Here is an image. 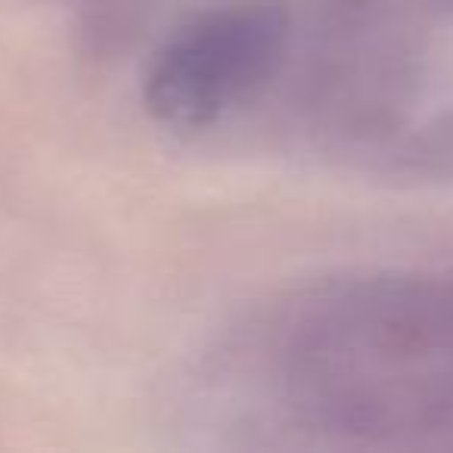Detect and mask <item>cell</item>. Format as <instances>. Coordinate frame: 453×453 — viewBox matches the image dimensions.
<instances>
[{"instance_id": "6da1fadb", "label": "cell", "mask_w": 453, "mask_h": 453, "mask_svg": "<svg viewBox=\"0 0 453 453\" xmlns=\"http://www.w3.org/2000/svg\"><path fill=\"white\" fill-rule=\"evenodd\" d=\"M289 44V19L271 4L202 13L177 28L143 72V106L171 131H202L271 84Z\"/></svg>"}]
</instances>
